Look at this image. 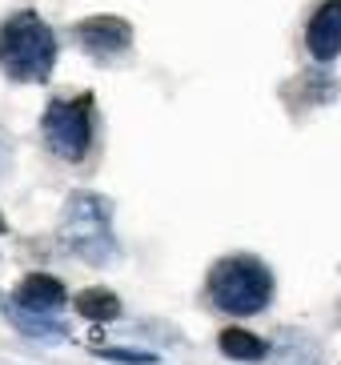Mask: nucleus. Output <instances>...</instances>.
<instances>
[{
  "mask_svg": "<svg viewBox=\"0 0 341 365\" xmlns=\"http://www.w3.org/2000/svg\"><path fill=\"white\" fill-rule=\"evenodd\" d=\"M76 309L88 322H113L121 313V301H117V293H108V289H85L76 297Z\"/></svg>",
  "mask_w": 341,
  "mask_h": 365,
  "instance_id": "10",
  "label": "nucleus"
},
{
  "mask_svg": "<svg viewBox=\"0 0 341 365\" xmlns=\"http://www.w3.org/2000/svg\"><path fill=\"white\" fill-rule=\"evenodd\" d=\"M56 65V36L36 12H16L0 29V68L12 81H44Z\"/></svg>",
  "mask_w": 341,
  "mask_h": 365,
  "instance_id": "1",
  "label": "nucleus"
},
{
  "mask_svg": "<svg viewBox=\"0 0 341 365\" xmlns=\"http://www.w3.org/2000/svg\"><path fill=\"white\" fill-rule=\"evenodd\" d=\"M221 354L233 361H261L269 354V345L249 329H225L221 333Z\"/></svg>",
  "mask_w": 341,
  "mask_h": 365,
  "instance_id": "9",
  "label": "nucleus"
},
{
  "mask_svg": "<svg viewBox=\"0 0 341 365\" xmlns=\"http://www.w3.org/2000/svg\"><path fill=\"white\" fill-rule=\"evenodd\" d=\"M61 241L73 257L88 261V265H108L117 257L113 205L96 193H73L61 217Z\"/></svg>",
  "mask_w": 341,
  "mask_h": 365,
  "instance_id": "2",
  "label": "nucleus"
},
{
  "mask_svg": "<svg viewBox=\"0 0 341 365\" xmlns=\"http://www.w3.org/2000/svg\"><path fill=\"white\" fill-rule=\"evenodd\" d=\"M16 305L21 309H36V313H56L64 305V285L49 273H29L21 281V289H16Z\"/></svg>",
  "mask_w": 341,
  "mask_h": 365,
  "instance_id": "7",
  "label": "nucleus"
},
{
  "mask_svg": "<svg viewBox=\"0 0 341 365\" xmlns=\"http://www.w3.org/2000/svg\"><path fill=\"white\" fill-rule=\"evenodd\" d=\"M12 322H16V329H21V333H29V337H36V341H64V337H68V329L56 322L53 313L12 309Z\"/></svg>",
  "mask_w": 341,
  "mask_h": 365,
  "instance_id": "8",
  "label": "nucleus"
},
{
  "mask_svg": "<svg viewBox=\"0 0 341 365\" xmlns=\"http://www.w3.org/2000/svg\"><path fill=\"white\" fill-rule=\"evenodd\" d=\"M4 229H9V225H4V217H0V233H4Z\"/></svg>",
  "mask_w": 341,
  "mask_h": 365,
  "instance_id": "13",
  "label": "nucleus"
},
{
  "mask_svg": "<svg viewBox=\"0 0 341 365\" xmlns=\"http://www.w3.org/2000/svg\"><path fill=\"white\" fill-rule=\"evenodd\" d=\"M209 297L221 313L233 317L261 313L273 297V273L257 257H225L209 273Z\"/></svg>",
  "mask_w": 341,
  "mask_h": 365,
  "instance_id": "3",
  "label": "nucleus"
},
{
  "mask_svg": "<svg viewBox=\"0 0 341 365\" xmlns=\"http://www.w3.org/2000/svg\"><path fill=\"white\" fill-rule=\"evenodd\" d=\"M105 361H125V365H153L157 357L153 354H141V349H96Z\"/></svg>",
  "mask_w": 341,
  "mask_h": 365,
  "instance_id": "11",
  "label": "nucleus"
},
{
  "mask_svg": "<svg viewBox=\"0 0 341 365\" xmlns=\"http://www.w3.org/2000/svg\"><path fill=\"white\" fill-rule=\"evenodd\" d=\"M305 48L317 65H330L341 53V0H321L305 24Z\"/></svg>",
  "mask_w": 341,
  "mask_h": 365,
  "instance_id": "6",
  "label": "nucleus"
},
{
  "mask_svg": "<svg viewBox=\"0 0 341 365\" xmlns=\"http://www.w3.org/2000/svg\"><path fill=\"white\" fill-rule=\"evenodd\" d=\"M41 125L49 149L61 161H85L88 145H93V97L81 93V97L68 101H49Z\"/></svg>",
  "mask_w": 341,
  "mask_h": 365,
  "instance_id": "4",
  "label": "nucleus"
},
{
  "mask_svg": "<svg viewBox=\"0 0 341 365\" xmlns=\"http://www.w3.org/2000/svg\"><path fill=\"white\" fill-rule=\"evenodd\" d=\"M4 165H9V137L0 133V173H4Z\"/></svg>",
  "mask_w": 341,
  "mask_h": 365,
  "instance_id": "12",
  "label": "nucleus"
},
{
  "mask_svg": "<svg viewBox=\"0 0 341 365\" xmlns=\"http://www.w3.org/2000/svg\"><path fill=\"white\" fill-rule=\"evenodd\" d=\"M76 41L88 56L96 61H113V56L128 53L133 44V29H128L121 16H88V21L76 24Z\"/></svg>",
  "mask_w": 341,
  "mask_h": 365,
  "instance_id": "5",
  "label": "nucleus"
}]
</instances>
